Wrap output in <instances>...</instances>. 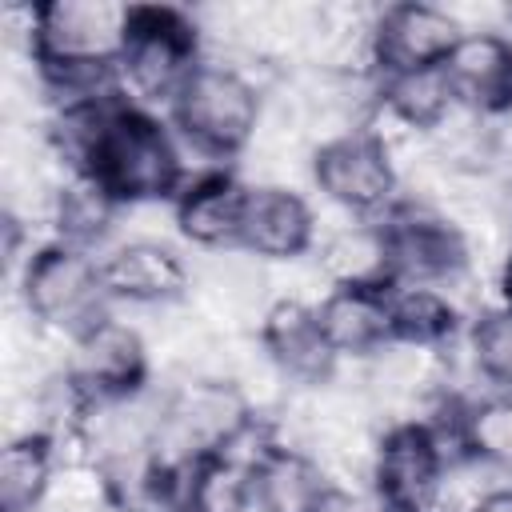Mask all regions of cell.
Masks as SVG:
<instances>
[{
  "mask_svg": "<svg viewBox=\"0 0 512 512\" xmlns=\"http://www.w3.org/2000/svg\"><path fill=\"white\" fill-rule=\"evenodd\" d=\"M168 120L180 136L232 160L260 132L264 88L252 80L244 64H232L224 56H204L188 76L184 92L176 96Z\"/></svg>",
  "mask_w": 512,
  "mask_h": 512,
  "instance_id": "1",
  "label": "cell"
},
{
  "mask_svg": "<svg viewBox=\"0 0 512 512\" xmlns=\"http://www.w3.org/2000/svg\"><path fill=\"white\" fill-rule=\"evenodd\" d=\"M20 304L36 328L76 340L88 324L112 312L100 280V256L64 240L36 244L20 264Z\"/></svg>",
  "mask_w": 512,
  "mask_h": 512,
  "instance_id": "2",
  "label": "cell"
},
{
  "mask_svg": "<svg viewBox=\"0 0 512 512\" xmlns=\"http://www.w3.org/2000/svg\"><path fill=\"white\" fill-rule=\"evenodd\" d=\"M204 60L200 28L188 12L176 8H136L132 36L116 60V76L124 100L144 112H172L176 96L184 92L188 76Z\"/></svg>",
  "mask_w": 512,
  "mask_h": 512,
  "instance_id": "3",
  "label": "cell"
},
{
  "mask_svg": "<svg viewBox=\"0 0 512 512\" xmlns=\"http://www.w3.org/2000/svg\"><path fill=\"white\" fill-rule=\"evenodd\" d=\"M92 176L124 208H132V204H172L184 188L172 120L128 104L116 116V124L108 128V140L96 156Z\"/></svg>",
  "mask_w": 512,
  "mask_h": 512,
  "instance_id": "4",
  "label": "cell"
},
{
  "mask_svg": "<svg viewBox=\"0 0 512 512\" xmlns=\"http://www.w3.org/2000/svg\"><path fill=\"white\" fill-rule=\"evenodd\" d=\"M308 172L316 192L352 220H380L400 200V164L388 140L372 128H356L312 148Z\"/></svg>",
  "mask_w": 512,
  "mask_h": 512,
  "instance_id": "5",
  "label": "cell"
},
{
  "mask_svg": "<svg viewBox=\"0 0 512 512\" xmlns=\"http://www.w3.org/2000/svg\"><path fill=\"white\" fill-rule=\"evenodd\" d=\"M136 8L112 0H48L36 4L32 60L40 68H116Z\"/></svg>",
  "mask_w": 512,
  "mask_h": 512,
  "instance_id": "6",
  "label": "cell"
},
{
  "mask_svg": "<svg viewBox=\"0 0 512 512\" xmlns=\"http://www.w3.org/2000/svg\"><path fill=\"white\" fill-rule=\"evenodd\" d=\"M388 240V288L392 284H452L468 272L464 228L428 200H396L380 220Z\"/></svg>",
  "mask_w": 512,
  "mask_h": 512,
  "instance_id": "7",
  "label": "cell"
},
{
  "mask_svg": "<svg viewBox=\"0 0 512 512\" xmlns=\"http://www.w3.org/2000/svg\"><path fill=\"white\" fill-rule=\"evenodd\" d=\"M452 464L436 428L424 420H396L376 436L368 488L388 512H432L444 468Z\"/></svg>",
  "mask_w": 512,
  "mask_h": 512,
  "instance_id": "8",
  "label": "cell"
},
{
  "mask_svg": "<svg viewBox=\"0 0 512 512\" xmlns=\"http://www.w3.org/2000/svg\"><path fill=\"white\" fill-rule=\"evenodd\" d=\"M100 280L112 308H172L188 296L192 272L168 240L124 236L100 252Z\"/></svg>",
  "mask_w": 512,
  "mask_h": 512,
  "instance_id": "9",
  "label": "cell"
},
{
  "mask_svg": "<svg viewBox=\"0 0 512 512\" xmlns=\"http://www.w3.org/2000/svg\"><path fill=\"white\" fill-rule=\"evenodd\" d=\"M64 368L92 400L124 396L148 384V340L132 320H124L112 308L96 324H88L76 340H68Z\"/></svg>",
  "mask_w": 512,
  "mask_h": 512,
  "instance_id": "10",
  "label": "cell"
},
{
  "mask_svg": "<svg viewBox=\"0 0 512 512\" xmlns=\"http://www.w3.org/2000/svg\"><path fill=\"white\" fill-rule=\"evenodd\" d=\"M320 220L312 204L292 184H248L244 220H240V248L260 264H288L316 248Z\"/></svg>",
  "mask_w": 512,
  "mask_h": 512,
  "instance_id": "11",
  "label": "cell"
},
{
  "mask_svg": "<svg viewBox=\"0 0 512 512\" xmlns=\"http://www.w3.org/2000/svg\"><path fill=\"white\" fill-rule=\"evenodd\" d=\"M460 24L440 4H388L372 20V64L376 76L412 72V68H436L444 64L448 48L456 44Z\"/></svg>",
  "mask_w": 512,
  "mask_h": 512,
  "instance_id": "12",
  "label": "cell"
},
{
  "mask_svg": "<svg viewBox=\"0 0 512 512\" xmlns=\"http://www.w3.org/2000/svg\"><path fill=\"white\" fill-rule=\"evenodd\" d=\"M256 340L268 352V360L288 376V384H328L340 368L336 352L328 348L320 320H316V300H288L276 296L268 300L264 316L256 320Z\"/></svg>",
  "mask_w": 512,
  "mask_h": 512,
  "instance_id": "13",
  "label": "cell"
},
{
  "mask_svg": "<svg viewBox=\"0 0 512 512\" xmlns=\"http://www.w3.org/2000/svg\"><path fill=\"white\" fill-rule=\"evenodd\" d=\"M336 492L316 452L284 440H276L252 472V512H328Z\"/></svg>",
  "mask_w": 512,
  "mask_h": 512,
  "instance_id": "14",
  "label": "cell"
},
{
  "mask_svg": "<svg viewBox=\"0 0 512 512\" xmlns=\"http://www.w3.org/2000/svg\"><path fill=\"white\" fill-rule=\"evenodd\" d=\"M440 68L460 108L480 116L508 108V32H460Z\"/></svg>",
  "mask_w": 512,
  "mask_h": 512,
  "instance_id": "15",
  "label": "cell"
},
{
  "mask_svg": "<svg viewBox=\"0 0 512 512\" xmlns=\"http://www.w3.org/2000/svg\"><path fill=\"white\" fill-rule=\"evenodd\" d=\"M316 320L336 360H368L392 340L388 288H328L316 300Z\"/></svg>",
  "mask_w": 512,
  "mask_h": 512,
  "instance_id": "16",
  "label": "cell"
},
{
  "mask_svg": "<svg viewBox=\"0 0 512 512\" xmlns=\"http://www.w3.org/2000/svg\"><path fill=\"white\" fill-rule=\"evenodd\" d=\"M244 200H248V180H240L236 172H220L208 176L200 184H188L176 200H172V228L204 248V252H224V248H240V220H244Z\"/></svg>",
  "mask_w": 512,
  "mask_h": 512,
  "instance_id": "17",
  "label": "cell"
},
{
  "mask_svg": "<svg viewBox=\"0 0 512 512\" xmlns=\"http://www.w3.org/2000/svg\"><path fill=\"white\" fill-rule=\"evenodd\" d=\"M316 272L328 288H388V240L376 220H352L316 240Z\"/></svg>",
  "mask_w": 512,
  "mask_h": 512,
  "instance_id": "18",
  "label": "cell"
},
{
  "mask_svg": "<svg viewBox=\"0 0 512 512\" xmlns=\"http://www.w3.org/2000/svg\"><path fill=\"white\" fill-rule=\"evenodd\" d=\"M60 476L48 436H12L0 452V512H40Z\"/></svg>",
  "mask_w": 512,
  "mask_h": 512,
  "instance_id": "19",
  "label": "cell"
},
{
  "mask_svg": "<svg viewBox=\"0 0 512 512\" xmlns=\"http://www.w3.org/2000/svg\"><path fill=\"white\" fill-rule=\"evenodd\" d=\"M392 340L416 344V348H444L456 340L460 328V304L440 284H392Z\"/></svg>",
  "mask_w": 512,
  "mask_h": 512,
  "instance_id": "20",
  "label": "cell"
},
{
  "mask_svg": "<svg viewBox=\"0 0 512 512\" xmlns=\"http://www.w3.org/2000/svg\"><path fill=\"white\" fill-rule=\"evenodd\" d=\"M384 116H392L408 132H436L444 116L456 108L452 88L444 68H412V72H392L380 76V104Z\"/></svg>",
  "mask_w": 512,
  "mask_h": 512,
  "instance_id": "21",
  "label": "cell"
},
{
  "mask_svg": "<svg viewBox=\"0 0 512 512\" xmlns=\"http://www.w3.org/2000/svg\"><path fill=\"white\" fill-rule=\"evenodd\" d=\"M456 440L460 452L512 472V392H484L456 408Z\"/></svg>",
  "mask_w": 512,
  "mask_h": 512,
  "instance_id": "22",
  "label": "cell"
},
{
  "mask_svg": "<svg viewBox=\"0 0 512 512\" xmlns=\"http://www.w3.org/2000/svg\"><path fill=\"white\" fill-rule=\"evenodd\" d=\"M184 512H252V468L224 452L196 460L184 488Z\"/></svg>",
  "mask_w": 512,
  "mask_h": 512,
  "instance_id": "23",
  "label": "cell"
},
{
  "mask_svg": "<svg viewBox=\"0 0 512 512\" xmlns=\"http://www.w3.org/2000/svg\"><path fill=\"white\" fill-rule=\"evenodd\" d=\"M468 352L492 392H512V308H484L468 328Z\"/></svg>",
  "mask_w": 512,
  "mask_h": 512,
  "instance_id": "24",
  "label": "cell"
},
{
  "mask_svg": "<svg viewBox=\"0 0 512 512\" xmlns=\"http://www.w3.org/2000/svg\"><path fill=\"white\" fill-rule=\"evenodd\" d=\"M476 512H512V484H504V488L488 492V496L480 500V508H476Z\"/></svg>",
  "mask_w": 512,
  "mask_h": 512,
  "instance_id": "25",
  "label": "cell"
},
{
  "mask_svg": "<svg viewBox=\"0 0 512 512\" xmlns=\"http://www.w3.org/2000/svg\"><path fill=\"white\" fill-rule=\"evenodd\" d=\"M500 288H504V304L512 308V248L504 256V268H500Z\"/></svg>",
  "mask_w": 512,
  "mask_h": 512,
  "instance_id": "26",
  "label": "cell"
},
{
  "mask_svg": "<svg viewBox=\"0 0 512 512\" xmlns=\"http://www.w3.org/2000/svg\"><path fill=\"white\" fill-rule=\"evenodd\" d=\"M508 56H512V32H508ZM504 112H512V68H508V108Z\"/></svg>",
  "mask_w": 512,
  "mask_h": 512,
  "instance_id": "27",
  "label": "cell"
}]
</instances>
